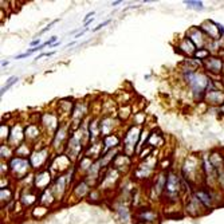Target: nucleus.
Segmentation results:
<instances>
[{"label":"nucleus","instance_id":"obj_4","mask_svg":"<svg viewBox=\"0 0 224 224\" xmlns=\"http://www.w3.org/2000/svg\"><path fill=\"white\" fill-rule=\"evenodd\" d=\"M39 43H40V40H39V38H38L36 40H32V42H31V46H36V47H38Z\"/></svg>","mask_w":224,"mask_h":224},{"label":"nucleus","instance_id":"obj_2","mask_svg":"<svg viewBox=\"0 0 224 224\" xmlns=\"http://www.w3.org/2000/svg\"><path fill=\"white\" fill-rule=\"evenodd\" d=\"M16 81H18V78H16V77H11V78L8 79V83H7L6 86H4V87L1 89V95H3V94L6 93V91L8 90V89L11 87V86H12V85H14V83H15V82H16Z\"/></svg>","mask_w":224,"mask_h":224},{"label":"nucleus","instance_id":"obj_5","mask_svg":"<svg viewBox=\"0 0 224 224\" xmlns=\"http://www.w3.org/2000/svg\"><path fill=\"white\" fill-rule=\"evenodd\" d=\"M53 54H54V53H46V54H44V55H46V56H48V55H53ZM42 56H43V54H42V55H39V56H38V58H36V59H40Z\"/></svg>","mask_w":224,"mask_h":224},{"label":"nucleus","instance_id":"obj_1","mask_svg":"<svg viewBox=\"0 0 224 224\" xmlns=\"http://www.w3.org/2000/svg\"><path fill=\"white\" fill-rule=\"evenodd\" d=\"M184 4H186V6L189 7V8H195V9H203V3L201 1H192V0H185L184 1Z\"/></svg>","mask_w":224,"mask_h":224},{"label":"nucleus","instance_id":"obj_3","mask_svg":"<svg viewBox=\"0 0 224 224\" xmlns=\"http://www.w3.org/2000/svg\"><path fill=\"white\" fill-rule=\"evenodd\" d=\"M109 23H110V20H106V22H103V23H101V24H99V26H98V27H95V28H94V30H93V31H98V30H101V28H102V27H105V26H106V24H109Z\"/></svg>","mask_w":224,"mask_h":224}]
</instances>
